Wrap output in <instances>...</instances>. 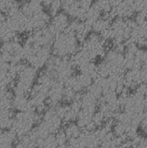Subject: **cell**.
<instances>
[{"mask_svg": "<svg viewBox=\"0 0 147 148\" xmlns=\"http://www.w3.org/2000/svg\"><path fill=\"white\" fill-rule=\"evenodd\" d=\"M45 70L51 74L56 81L65 83L74 75L75 67L70 58H62L54 56L49 59Z\"/></svg>", "mask_w": 147, "mask_h": 148, "instance_id": "obj_4", "label": "cell"}, {"mask_svg": "<svg viewBox=\"0 0 147 148\" xmlns=\"http://www.w3.org/2000/svg\"><path fill=\"white\" fill-rule=\"evenodd\" d=\"M6 19L16 34L27 32L28 17L22 12L18 5H15L5 13Z\"/></svg>", "mask_w": 147, "mask_h": 148, "instance_id": "obj_10", "label": "cell"}, {"mask_svg": "<svg viewBox=\"0 0 147 148\" xmlns=\"http://www.w3.org/2000/svg\"><path fill=\"white\" fill-rule=\"evenodd\" d=\"M101 16V12L98 10V8L93 3V5L86 11V14H85V16H84V19L83 21L88 23L89 24H92L96 21L98 20L100 17Z\"/></svg>", "mask_w": 147, "mask_h": 148, "instance_id": "obj_27", "label": "cell"}, {"mask_svg": "<svg viewBox=\"0 0 147 148\" xmlns=\"http://www.w3.org/2000/svg\"><path fill=\"white\" fill-rule=\"evenodd\" d=\"M103 62L107 66L110 75H124L126 70L124 64V55L113 49L107 51Z\"/></svg>", "mask_w": 147, "mask_h": 148, "instance_id": "obj_9", "label": "cell"}, {"mask_svg": "<svg viewBox=\"0 0 147 148\" xmlns=\"http://www.w3.org/2000/svg\"><path fill=\"white\" fill-rule=\"evenodd\" d=\"M64 89L65 85L64 83L55 81L50 88L48 92V97H47V106L48 108L55 107L56 105L61 104L63 101V95H64Z\"/></svg>", "mask_w": 147, "mask_h": 148, "instance_id": "obj_16", "label": "cell"}, {"mask_svg": "<svg viewBox=\"0 0 147 148\" xmlns=\"http://www.w3.org/2000/svg\"><path fill=\"white\" fill-rule=\"evenodd\" d=\"M20 9L27 17H29L43 10V5L39 0H29L23 2Z\"/></svg>", "mask_w": 147, "mask_h": 148, "instance_id": "obj_22", "label": "cell"}, {"mask_svg": "<svg viewBox=\"0 0 147 148\" xmlns=\"http://www.w3.org/2000/svg\"><path fill=\"white\" fill-rule=\"evenodd\" d=\"M124 85L126 88L135 89L139 84L142 83L140 78V69L138 70H127L123 75Z\"/></svg>", "mask_w": 147, "mask_h": 148, "instance_id": "obj_20", "label": "cell"}, {"mask_svg": "<svg viewBox=\"0 0 147 148\" xmlns=\"http://www.w3.org/2000/svg\"><path fill=\"white\" fill-rule=\"evenodd\" d=\"M62 130L68 139V141L79 137L81 135V134L82 133L81 128L76 124V122L68 123Z\"/></svg>", "mask_w": 147, "mask_h": 148, "instance_id": "obj_25", "label": "cell"}, {"mask_svg": "<svg viewBox=\"0 0 147 148\" xmlns=\"http://www.w3.org/2000/svg\"><path fill=\"white\" fill-rule=\"evenodd\" d=\"M16 4V0H0V12L5 14Z\"/></svg>", "mask_w": 147, "mask_h": 148, "instance_id": "obj_30", "label": "cell"}, {"mask_svg": "<svg viewBox=\"0 0 147 148\" xmlns=\"http://www.w3.org/2000/svg\"><path fill=\"white\" fill-rule=\"evenodd\" d=\"M24 61L36 69H41L46 67L51 58V49L49 47H38L23 43Z\"/></svg>", "mask_w": 147, "mask_h": 148, "instance_id": "obj_5", "label": "cell"}, {"mask_svg": "<svg viewBox=\"0 0 147 148\" xmlns=\"http://www.w3.org/2000/svg\"><path fill=\"white\" fill-rule=\"evenodd\" d=\"M140 78H141L142 83L147 85V68L140 69Z\"/></svg>", "mask_w": 147, "mask_h": 148, "instance_id": "obj_32", "label": "cell"}, {"mask_svg": "<svg viewBox=\"0 0 147 148\" xmlns=\"http://www.w3.org/2000/svg\"><path fill=\"white\" fill-rule=\"evenodd\" d=\"M135 22L133 19L114 18L111 23V30L113 33V43L126 42L131 36V32L135 26Z\"/></svg>", "mask_w": 147, "mask_h": 148, "instance_id": "obj_8", "label": "cell"}, {"mask_svg": "<svg viewBox=\"0 0 147 148\" xmlns=\"http://www.w3.org/2000/svg\"><path fill=\"white\" fill-rule=\"evenodd\" d=\"M16 33L9 24L6 19V15L0 12V42H5L16 38Z\"/></svg>", "mask_w": 147, "mask_h": 148, "instance_id": "obj_18", "label": "cell"}, {"mask_svg": "<svg viewBox=\"0 0 147 148\" xmlns=\"http://www.w3.org/2000/svg\"><path fill=\"white\" fill-rule=\"evenodd\" d=\"M42 114L35 110L26 112H16L13 115L10 129L17 138L29 134L39 123Z\"/></svg>", "mask_w": 147, "mask_h": 148, "instance_id": "obj_2", "label": "cell"}, {"mask_svg": "<svg viewBox=\"0 0 147 148\" xmlns=\"http://www.w3.org/2000/svg\"><path fill=\"white\" fill-rule=\"evenodd\" d=\"M123 0H110L111 2V5H112V9L115 8L116 6H118L120 3H122Z\"/></svg>", "mask_w": 147, "mask_h": 148, "instance_id": "obj_33", "label": "cell"}, {"mask_svg": "<svg viewBox=\"0 0 147 148\" xmlns=\"http://www.w3.org/2000/svg\"><path fill=\"white\" fill-rule=\"evenodd\" d=\"M93 82L94 80L90 76L79 72L76 75H73L64 83V85L65 87L71 88L77 94H82L89 88V86L93 83Z\"/></svg>", "mask_w": 147, "mask_h": 148, "instance_id": "obj_13", "label": "cell"}, {"mask_svg": "<svg viewBox=\"0 0 147 148\" xmlns=\"http://www.w3.org/2000/svg\"><path fill=\"white\" fill-rule=\"evenodd\" d=\"M94 4L98 8V10L104 14H107L112 10V5L110 0H96Z\"/></svg>", "mask_w": 147, "mask_h": 148, "instance_id": "obj_28", "label": "cell"}, {"mask_svg": "<svg viewBox=\"0 0 147 148\" xmlns=\"http://www.w3.org/2000/svg\"><path fill=\"white\" fill-rule=\"evenodd\" d=\"M144 114L147 115V102L146 104V107H145V110H144Z\"/></svg>", "mask_w": 147, "mask_h": 148, "instance_id": "obj_34", "label": "cell"}, {"mask_svg": "<svg viewBox=\"0 0 147 148\" xmlns=\"http://www.w3.org/2000/svg\"><path fill=\"white\" fill-rule=\"evenodd\" d=\"M54 38L55 35L50 31V29L48 27H46L30 32L24 42L34 46L50 48L54 41Z\"/></svg>", "mask_w": 147, "mask_h": 148, "instance_id": "obj_12", "label": "cell"}, {"mask_svg": "<svg viewBox=\"0 0 147 148\" xmlns=\"http://www.w3.org/2000/svg\"><path fill=\"white\" fill-rule=\"evenodd\" d=\"M112 20H110L107 16H104L103 17H100L98 20H96L92 24V30L98 35H101L102 32H104L106 29H107L111 26Z\"/></svg>", "mask_w": 147, "mask_h": 148, "instance_id": "obj_24", "label": "cell"}, {"mask_svg": "<svg viewBox=\"0 0 147 148\" xmlns=\"http://www.w3.org/2000/svg\"><path fill=\"white\" fill-rule=\"evenodd\" d=\"M146 104V101L145 100L144 95L134 91L133 93L129 95L123 107V111L126 112L127 114L133 116L142 118L145 114L144 110Z\"/></svg>", "mask_w": 147, "mask_h": 148, "instance_id": "obj_11", "label": "cell"}, {"mask_svg": "<svg viewBox=\"0 0 147 148\" xmlns=\"http://www.w3.org/2000/svg\"><path fill=\"white\" fill-rule=\"evenodd\" d=\"M70 21V17L64 11H60L55 15L52 16L48 28L55 36L56 35H59L68 30Z\"/></svg>", "mask_w": 147, "mask_h": 148, "instance_id": "obj_14", "label": "cell"}, {"mask_svg": "<svg viewBox=\"0 0 147 148\" xmlns=\"http://www.w3.org/2000/svg\"><path fill=\"white\" fill-rule=\"evenodd\" d=\"M22 1H23V2H26V1H29V0H22Z\"/></svg>", "mask_w": 147, "mask_h": 148, "instance_id": "obj_36", "label": "cell"}, {"mask_svg": "<svg viewBox=\"0 0 147 148\" xmlns=\"http://www.w3.org/2000/svg\"><path fill=\"white\" fill-rule=\"evenodd\" d=\"M68 30L73 32L79 42H83V41L90 35V32L92 31V26L85 21L72 19L68 25Z\"/></svg>", "mask_w": 147, "mask_h": 148, "instance_id": "obj_17", "label": "cell"}, {"mask_svg": "<svg viewBox=\"0 0 147 148\" xmlns=\"http://www.w3.org/2000/svg\"><path fill=\"white\" fill-rule=\"evenodd\" d=\"M50 15L44 10L28 17L27 23V32L30 33L35 30H38L48 27L50 21Z\"/></svg>", "mask_w": 147, "mask_h": 148, "instance_id": "obj_15", "label": "cell"}, {"mask_svg": "<svg viewBox=\"0 0 147 148\" xmlns=\"http://www.w3.org/2000/svg\"><path fill=\"white\" fill-rule=\"evenodd\" d=\"M92 61L99 57H104L107 53V42L104 41L98 34H90L82 42L81 48Z\"/></svg>", "mask_w": 147, "mask_h": 148, "instance_id": "obj_7", "label": "cell"}, {"mask_svg": "<svg viewBox=\"0 0 147 148\" xmlns=\"http://www.w3.org/2000/svg\"><path fill=\"white\" fill-rule=\"evenodd\" d=\"M144 97H145V100H146V101L147 102V88H146V93H145V95H144Z\"/></svg>", "mask_w": 147, "mask_h": 148, "instance_id": "obj_35", "label": "cell"}, {"mask_svg": "<svg viewBox=\"0 0 147 148\" xmlns=\"http://www.w3.org/2000/svg\"><path fill=\"white\" fill-rule=\"evenodd\" d=\"M139 127H140L143 134H147V115H146V114H144V116L142 117V119L140 121Z\"/></svg>", "mask_w": 147, "mask_h": 148, "instance_id": "obj_31", "label": "cell"}, {"mask_svg": "<svg viewBox=\"0 0 147 148\" xmlns=\"http://www.w3.org/2000/svg\"><path fill=\"white\" fill-rule=\"evenodd\" d=\"M0 56L8 63H21L24 61L23 43L17 38L2 42V45L0 46Z\"/></svg>", "mask_w": 147, "mask_h": 148, "instance_id": "obj_6", "label": "cell"}, {"mask_svg": "<svg viewBox=\"0 0 147 148\" xmlns=\"http://www.w3.org/2000/svg\"><path fill=\"white\" fill-rule=\"evenodd\" d=\"M80 138L84 148H98L101 144V140L95 130L91 132L82 131Z\"/></svg>", "mask_w": 147, "mask_h": 148, "instance_id": "obj_21", "label": "cell"}, {"mask_svg": "<svg viewBox=\"0 0 147 148\" xmlns=\"http://www.w3.org/2000/svg\"><path fill=\"white\" fill-rule=\"evenodd\" d=\"M12 109L16 112H26L34 110L29 95H13L12 98Z\"/></svg>", "mask_w": 147, "mask_h": 148, "instance_id": "obj_19", "label": "cell"}, {"mask_svg": "<svg viewBox=\"0 0 147 148\" xmlns=\"http://www.w3.org/2000/svg\"><path fill=\"white\" fill-rule=\"evenodd\" d=\"M17 137L11 130L0 132V148H13Z\"/></svg>", "mask_w": 147, "mask_h": 148, "instance_id": "obj_23", "label": "cell"}, {"mask_svg": "<svg viewBox=\"0 0 147 148\" xmlns=\"http://www.w3.org/2000/svg\"><path fill=\"white\" fill-rule=\"evenodd\" d=\"M79 42L73 32L66 30L55 36L51 45L52 52L55 56L70 58L79 49Z\"/></svg>", "mask_w": 147, "mask_h": 148, "instance_id": "obj_3", "label": "cell"}, {"mask_svg": "<svg viewBox=\"0 0 147 148\" xmlns=\"http://www.w3.org/2000/svg\"><path fill=\"white\" fill-rule=\"evenodd\" d=\"M62 3L61 0H55L48 6V13L50 15V16L55 15L56 13L62 11Z\"/></svg>", "mask_w": 147, "mask_h": 148, "instance_id": "obj_29", "label": "cell"}, {"mask_svg": "<svg viewBox=\"0 0 147 148\" xmlns=\"http://www.w3.org/2000/svg\"><path fill=\"white\" fill-rule=\"evenodd\" d=\"M13 115L12 111H0V132L10 129Z\"/></svg>", "mask_w": 147, "mask_h": 148, "instance_id": "obj_26", "label": "cell"}, {"mask_svg": "<svg viewBox=\"0 0 147 148\" xmlns=\"http://www.w3.org/2000/svg\"><path fill=\"white\" fill-rule=\"evenodd\" d=\"M38 77V70L28 63H19L16 81L12 86L13 95H29Z\"/></svg>", "mask_w": 147, "mask_h": 148, "instance_id": "obj_1", "label": "cell"}]
</instances>
